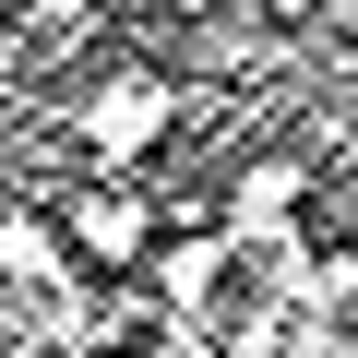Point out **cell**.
I'll return each mask as SVG.
<instances>
[{
  "mask_svg": "<svg viewBox=\"0 0 358 358\" xmlns=\"http://www.w3.org/2000/svg\"><path fill=\"white\" fill-rule=\"evenodd\" d=\"M60 215H72V251H96V263H143L155 203L131 192V179H84V192H60Z\"/></svg>",
  "mask_w": 358,
  "mask_h": 358,
  "instance_id": "1",
  "label": "cell"
}]
</instances>
